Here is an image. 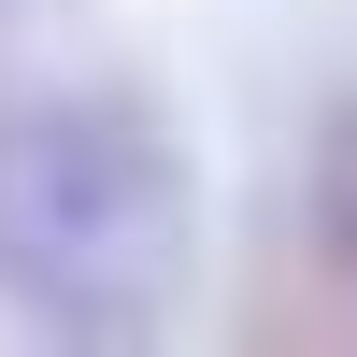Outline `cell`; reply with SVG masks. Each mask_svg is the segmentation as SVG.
<instances>
[{
    "label": "cell",
    "instance_id": "6da1fadb",
    "mask_svg": "<svg viewBox=\"0 0 357 357\" xmlns=\"http://www.w3.org/2000/svg\"><path fill=\"white\" fill-rule=\"evenodd\" d=\"M200 286L186 129L129 86L0 100V301L43 343H158Z\"/></svg>",
    "mask_w": 357,
    "mask_h": 357
},
{
    "label": "cell",
    "instance_id": "7a4b0ae2",
    "mask_svg": "<svg viewBox=\"0 0 357 357\" xmlns=\"http://www.w3.org/2000/svg\"><path fill=\"white\" fill-rule=\"evenodd\" d=\"M314 229H329V257L357 272V114L329 129V172H314Z\"/></svg>",
    "mask_w": 357,
    "mask_h": 357
}]
</instances>
